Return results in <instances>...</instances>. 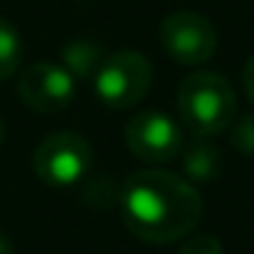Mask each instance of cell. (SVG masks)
I'll use <instances>...</instances> for the list:
<instances>
[{
  "label": "cell",
  "mask_w": 254,
  "mask_h": 254,
  "mask_svg": "<svg viewBox=\"0 0 254 254\" xmlns=\"http://www.w3.org/2000/svg\"><path fill=\"white\" fill-rule=\"evenodd\" d=\"M126 145L139 161L148 164H164L172 161L183 148L181 126L170 115L159 110H148L134 115L126 123Z\"/></svg>",
  "instance_id": "52a82bcc"
},
{
  "label": "cell",
  "mask_w": 254,
  "mask_h": 254,
  "mask_svg": "<svg viewBox=\"0 0 254 254\" xmlns=\"http://www.w3.org/2000/svg\"><path fill=\"white\" fill-rule=\"evenodd\" d=\"M121 210L128 230L148 243L186 238L202 219V197L189 181L167 170H142L126 181Z\"/></svg>",
  "instance_id": "6da1fadb"
},
{
  "label": "cell",
  "mask_w": 254,
  "mask_h": 254,
  "mask_svg": "<svg viewBox=\"0 0 254 254\" xmlns=\"http://www.w3.org/2000/svg\"><path fill=\"white\" fill-rule=\"evenodd\" d=\"M17 93L33 112L55 115L71 107L77 96V79L63 63H33L19 74Z\"/></svg>",
  "instance_id": "8992f818"
},
{
  "label": "cell",
  "mask_w": 254,
  "mask_h": 254,
  "mask_svg": "<svg viewBox=\"0 0 254 254\" xmlns=\"http://www.w3.org/2000/svg\"><path fill=\"white\" fill-rule=\"evenodd\" d=\"M3 137H6V126H3V118H0V145H3Z\"/></svg>",
  "instance_id": "9a60e30c"
},
{
  "label": "cell",
  "mask_w": 254,
  "mask_h": 254,
  "mask_svg": "<svg viewBox=\"0 0 254 254\" xmlns=\"http://www.w3.org/2000/svg\"><path fill=\"white\" fill-rule=\"evenodd\" d=\"M230 126H232V145H235V150L254 156V112L241 115Z\"/></svg>",
  "instance_id": "8fae6325"
},
{
  "label": "cell",
  "mask_w": 254,
  "mask_h": 254,
  "mask_svg": "<svg viewBox=\"0 0 254 254\" xmlns=\"http://www.w3.org/2000/svg\"><path fill=\"white\" fill-rule=\"evenodd\" d=\"M93 150L77 131H55L39 142L33 153V170L47 186L66 189L79 183L90 170Z\"/></svg>",
  "instance_id": "277c9868"
},
{
  "label": "cell",
  "mask_w": 254,
  "mask_h": 254,
  "mask_svg": "<svg viewBox=\"0 0 254 254\" xmlns=\"http://www.w3.org/2000/svg\"><path fill=\"white\" fill-rule=\"evenodd\" d=\"M178 112L194 137H216L235 121V90L221 74L194 71L178 88Z\"/></svg>",
  "instance_id": "7a4b0ae2"
},
{
  "label": "cell",
  "mask_w": 254,
  "mask_h": 254,
  "mask_svg": "<svg viewBox=\"0 0 254 254\" xmlns=\"http://www.w3.org/2000/svg\"><path fill=\"white\" fill-rule=\"evenodd\" d=\"M159 39L164 52L183 66H202L219 47L213 22L197 11H175L161 22Z\"/></svg>",
  "instance_id": "5b68a950"
},
{
  "label": "cell",
  "mask_w": 254,
  "mask_h": 254,
  "mask_svg": "<svg viewBox=\"0 0 254 254\" xmlns=\"http://www.w3.org/2000/svg\"><path fill=\"white\" fill-rule=\"evenodd\" d=\"M0 254H14V246L8 243L6 235H0Z\"/></svg>",
  "instance_id": "5bb4252c"
},
{
  "label": "cell",
  "mask_w": 254,
  "mask_h": 254,
  "mask_svg": "<svg viewBox=\"0 0 254 254\" xmlns=\"http://www.w3.org/2000/svg\"><path fill=\"white\" fill-rule=\"evenodd\" d=\"M61 58H63V66L71 71L74 79H90V77H96L101 61H104L101 47L96 44V41H88V39L68 41V44L63 47Z\"/></svg>",
  "instance_id": "9c48e42d"
},
{
  "label": "cell",
  "mask_w": 254,
  "mask_h": 254,
  "mask_svg": "<svg viewBox=\"0 0 254 254\" xmlns=\"http://www.w3.org/2000/svg\"><path fill=\"white\" fill-rule=\"evenodd\" d=\"M178 254H224V246H221V241L216 235L197 232V235H191L183 243Z\"/></svg>",
  "instance_id": "7c38bea8"
},
{
  "label": "cell",
  "mask_w": 254,
  "mask_h": 254,
  "mask_svg": "<svg viewBox=\"0 0 254 254\" xmlns=\"http://www.w3.org/2000/svg\"><path fill=\"white\" fill-rule=\"evenodd\" d=\"M153 85V68L142 52L121 50L104 58L93 77L96 96L110 110H128L148 96Z\"/></svg>",
  "instance_id": "3957f363"
},
{
  "label": "cell",
  "mask_w": 254,
  "mask_h": 254,
  "mask_svg": "<svg viewBox=\"0 0 254 254\" xmlns=\"http://www.w3.org/2000/svg\"><path fill=\"white\" fill-rule=\"evenodd\" d=\"M183 150V170L191 181H213L221 172V153L208 142V137H194Z\"/></svg>",
  "instance_id": "ba28073f"
},
{
  "label": "cell",
  "mask_w": 254,
  "mask_h": 254,
  "mask_svg": "<svg viewBox=\"0 0 254 254\" xmlns=\"http://www.w3.org/2000/svg\"><path fill=\"white\" fill-rule=\"evenodd\" d=\"M25 58V41L8 19L0 17V79H8L19 71Z\"/></svg>",
  "instance_id": "30bf717a"
},
{
  "label": "cell",
  "mask_w": 254,
  "mask_h": 254,
  "mask_svg": "<svg viewBox=\"0 0 254 254\" xmlns=\"http://www.w3.org/2000/svg\"><path fill=\"white\" fill-rule=\"evenodd\" d=\"M243 93H246V99L254 104V58L243 66Z\"/></svg>",
  "instance_id": "4fadbf2b"
}]
</instances>
